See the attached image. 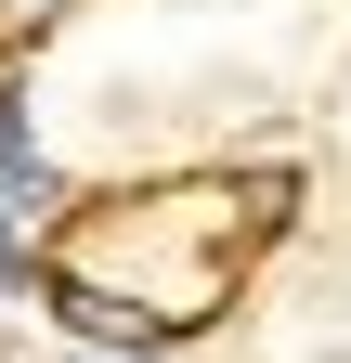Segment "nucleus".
Wrapping results in <instances>:
<instances>
[{
    "mask_svg": "<svg viewBox=\"0 0 351 363\" xmlns=\"http://www.w3.org/2000/svg\"><path fill=\"white\" fill-rule=\"evenodd\" d=\"M0 195H53V169H39V143H26L14 104H0Z\"/></svg>",
    "mask_w": 351,
    "mask_h": 363,
    "instance_id": "2",
    "label": "nucleus"
},
{
    "mask_svg": "<svg viewBox=\"0 0 351 363\" xmlns=\"http://www.w3.org/2000/svg\"><path fill=\"white\" fill-rule=\"evenodd\" d=\"M65 13V0H0V26H53Z\"/></svg>",
    "mask_w": 351,
    "mask_h": 363,
    "instance_id": "3",
    "label": "nucleus"
},
{
    "mask_svg": "<svg viewBox=\"0 0 351 363\" xmlns=\"http://www.w3.org/2000/svg\"><path fill=\"white\" fill-rule=\"evenodd\" d=\"M0 272H14V286H26V247H14V220H0Z\"/></svg>",
    "mask_w": 351,
    "mask_h": 363,
    "instance_id": "4",
    "label": "nucleus"
},
{
    "mask_svg": "<svg viewBox=\"0 0 351 363\" xmlns=\"http://www.w3.org/2000/svg\"><path fill=\"white\" fill-rule=\"evenodd\" d=\"M39 298H53V311H65V325L92 337V350H117V337L144 350V337H169V311H117L104 286H65V272H39Z\"/></svg>",
    "mask_w": 351,
    "mask_h": 363,
    "instance_id": "1",
    "label": "nucleus"
},
{
    "mask_svg": "<svg viewBox=\"0 0 351 363\" xmlns=\"http://www.w3.org/2000/svg\"><path fill=\"white\" fill-rule=\"evenodd\" d=\"M92 363H104V350H92Z\"/></svg>",
    "mask_w": 351,
    "mask_h": 363,
    "instance_id": "5",
    "label": "nucleus"
}]
</instances>
